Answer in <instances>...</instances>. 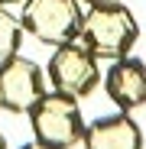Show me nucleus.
<instances>
[{
	"mask_svg": "<svg viewBox=\"0 0 146 149\" xmlns=\"http://www.w3.org/2000/svg\"><path fill=\"white\" fill-rule=\"evenodd\" d=\"M78 39L91 49L101 62H114L133 52V45L140 39V23L133 10L117 0V3H97L88 7L81 16V33Z\"/></svg>",
	"mask_w": 146,
	"mask_h": 149,
	"instance_id": "f257e3e1",
	"label": "nucleus"
},
{
	"mask_svg": "<svg viewBox=\"0 0 146 149\" xmlns=\"http://www.w3.org/2000/svg\"><path fill=\"white\" fill-rule=\"evenodd\" d=\"M29 127L33 139L52 149H71L85 136V117L78 107V97L62 94L55 88H45V94L29 107Z\"/></svg>",
	"mask_w": 146,
	"mask_h": 149,
	"instance_id": "f03ea898",
	"label": "nucleus"
},
{
	"mask_svg": "<svg viewBox=\"0 0 146 149\" xmlns=\"http://www.w3.org/2000/svg\"><path fill=\"white\" fill-rule=\"evenodd\" d=\"M101 58H97L81 39H71L65 45H55L52 55L45 62V81L49 88H55L71 97H88L94 88H101Z\"/></svg>",
	"mask_w": 146,
	"mask_h": 149,
	"instance_id": "7ed1b4c3",
	"label": "nucleus"
},
{
	"mask_svg": "<svg viewBox=\"0 0 146 149\" xmlns=\"http://www.w3.org/2000/svg\"><path fill=\"white\" fill-rule=\"evenodd\" d=\"M81 16V0H23L20 3V23L26 36L52 49L78 39Z\"/></svg>",
	"mask_w": 146,
	"mask_h": 149,
	"instance_id": "20e7f679",
	"label": "nucleus"
},
{
	"mask_svg": "<svg viewBox=\"0 0 146 149\" xmlns=\"http://www.w3.org/2000/svg\"><path fill=\"white\" fill-rule=\"evenodd\" d=\"M45 71L33 58L16 52L0 62V110L3 113H29V107L45 94Z\"/></svg>",
	"mask_w": 146,
	"mask_h": 149,
	"instance_id": "39448f33",
	"label": "nucleus"
},
{
	"mask_svg": "<svg viewBox=\"0 0 146 149\" xmlns=\"http://www.w3.org/2000/svg\"><path fill=\"white\" fill-rule=\"evenodd\" d=\"M101 84L117 110L133 113L146 107V62L136 58L133 52L124 58H114L107 65V74L101 78Z\"/></svg>",
	"mask_w": 146,
	"mask_h": 149,
	"instance_id": "423d86ee",
	"label": "nucleus"
},
{
	"mask_svg": "<svg viewBox=\"0 0 146 149\" xmlns=\"http://www.w3.org/2000/svg\"><path fill=\"white\" fill-rule=\"evenodd\" d=\"M81 146L85 149H143V130L127 110H117L85 123Z\"/></svg>",
	"mask_w": 146,
	"mask_h": 149,
	"instance_id": "0eeeda50",
	"label": "nucleus"
},
{
	"mask_svg": "<svg viewBox=\"0 0 146 149\" xmlns=\"http://www.w3.org/2000/svg\"><path fill=\"white\" fill-rule=\"evenodd\" d=\"M23 39H26V29L20 23V13H13L10 7H0V62L16 55Z\"/></svg>",
	"mask_w": 146,
	"mask_h": 149,
	"instance_id": "6e6552de",
	"label": "nucleus"
},
{
	"mask_svg": "<svg viewBox=\"0 0 146 149\" xmlns=\"http://www.w3.org/2000/svg\"><path fill=\"white\" fill-rule=\"evenodd\" d=\"M20 149H52V146H45V143H36V139H33V143H26V146H20Z\"/></svg>",
	"mask_w": 146,
	"mask_h": 149,
	"instance_id": "1a4fd4ad",
	"label": "nucleus"
},
{
	"mask_svg": "<svg viewBox=\"0 0 146 149\" xmlns=\"http://www.w3.org/2000/svg\"><path fill=\"white\" fill-rule=\"evenodd\" d=\"M85 7H97V3H117V0H81Z\"/></svg>",
	"mask_w": 146,
	"mask_h": 149,
	"instance_id": "9d476101",
	"label": "nucleus"
},
{
	"mask_svg": "<svg viewBox=\"0 0 146 149\" xmlns=\"http://www.w3.org/2000/svg\"><path fill=\"white\" fill-rule=\"evenodd\" d=\"M23 0H0V7H20Z\"/></svg>",
	"mask_w": 146,
	"mask_h": 149,
	"instance_id": "9b49d317",
	"label": "nucleus"
},
{
	"mask_svg": "<svg viewBox=\"0 0 146 149\" xmlns=\"http://www.w3.org/2000/svg\"><path fill=\"white\" fill-rule=\"evenodd\" d=\"M0 149H10V146H7V136H3V133H0Z\"/></svg>",
	"mask_w": 146,
	"mask_h": 149,
	"instance_id": "f8f14e48",
	"label": "nucleus"
}]
</instances>
